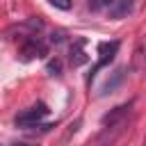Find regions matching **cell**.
I'll return each instance as SVG.
<instances>
[{
	"label": "cell",
	"mask_w": 146,
	"mask_h": 146,
	"mask_svg": "<svg viewBox=\"0 0 146 146\" xmlns=\"http://www.w3.org/2000/svg\"><path fill=\"white\" fill-rule=\"evenodd\" d=\"M46 114H48V107H46L43 103H36L34 107H30V110H25L23 114H18V116L14 119V123H16L18 128H32V125H36Z\"/></svg>",
	"instance_id": "cell-1"
},
{
	"label": "cell",
	"mask_w": 146,
	"mask_h": 146,
	"mask_svg": "<svg viewBox=\"0 0 146 146\" xmlns=\"http://www.w3.org/2000/svg\"><path fill=\"white\" fill-rule=\"evenodd\" d=\"M116 50H119V41H112V43H100L98 46V52H100V59L96 62V66H94V71H91V75H89V80L94 78V73L98 71V68H103V66H107L112 59H114V55H116Z\"/></svg>",
	"instance_id": "cell-2"
},
{
	"label": "cell",
	"mask_w": 146,
	"mask_h": 146,
	"mask_svg": "<svg viewBox=\"0 0 146 146\" xmlns=\"http://www.w3.org/2000/svg\"><path fill=\"white\" fill-rule=\"evenodd\" d=\"M21 55H23V59H34V57H46V46L36 39V36H30L25 43H23V48H21Z\"/></svg>",
	"instance_id": "cell-3"
},
{
	"label": "cell",
	"mask_w": 146,
	"mask_h": 146,
	"mask_svg": "<svg viewBox=\"0 0 146 146\" xmlns=\"http://www.w3.org/2000/svg\"><path fill=\"white\" fill-rule=\"evenodd\" d=\"M128 110H130V103L114 107V112H110V114H105V116H103V125H116V123L128 114Z\"/></svg>",
	"instance_id": "cell-4"
},
{
	"label": "cell",
	"mask_w": 146,
	"mask_h": 146,
	"mask_svg": "<svg viewBox=\"0 0 146 146\" xmlns=\"http://www.w3.org/2000/svg\"><path fill=\"white\" fill-rule=\"evenodd\" d=\"M123 78H125V68H119L116 73H114V78L112 80H107L103 87H100V96H107V94H112L121 82H123Z\"/></svg>",
	"instance_id": "cell-5"
},
{
	"label": "cell",
	"mask_w": 146,
	"mask_h": 146,
	"mask_svg": "<svg viewBox=\"0 0 146 146\" xmlns=\"http://www.w3.org/2000/svg\"><path fill=\"white\" fill-rule=\"evenodd\" d=\"M82 43H84V41H78V46H75V48H71V64H73V66H80V64H84V62H87V55L80 50V46H82Z\"/></svg>",
	"instance_id": "cell-6"
},
{
	"label": "cell",
	"mask_w": 146,
	"mask_h": 146,
	"mask_svg": "<svg viewBox=\"0 0 146 146\" xmlns=\"http://www.w3.org/2000/svg\"><path fill=\"white\" fill-rule=\"evenodd\" d=\"M46 71H48L50 75H59V73H62V62H59V59H50V62L46 64Z\"/></svg>",
	"instance_id": "cell-7"
},
{
	"label": "cell",
	"mask_w": 146,
	"mask_h": 146,
	"mask_svg": "<svg viewBox=\"0 0 146 146\" xmlns=\"http://www.w3.org/2000/svg\"><path fill=\"white\" fill-rule=\"evenodd\" d=\"M27 27H30V30H34V32H39V30L43 27V21H41V18H34V16H32V18H27Z\"/></svg>",
	"instance_id": "cell-8"
},
{
	"label": "cell",
	"mask_w": 146,
	"mask_h": 146,
	"mask_svg": "<svg viewBox=\"0 0 146 146\" xmlns=\"http://www.w3.org/2000/svg\"><path fill=\"white\" fill-rule=\"evenodd\" d=\"M48 2H50L52 7H57V9H64V11H66V9H71V5H73L71 0H48Z\"/></svg>",
	"instance_id": "cell-9"
},
{
	"label": "cell",
	"mask_w": 146,
	"mask_h": 146,
	"mask_svg": "<svg viewBox=\"0 0 146 146\" xmlns=\"http://www.w3.org/2000/svg\"><path fill=\"white\" fill-rule=\"evenodd\" d=\"M48 41H50V43H62V41H64V32H52Z\"/></svg>",
	"instance_id": "cell-10"
},
{
	"label": "cell",
	"mask_w": 146,
	"mask_h": 146,
	"mask_svg": "<svg viewBox=\"0 0 146 146\" xmlns=\"http://www.w3.org/2000/svg\"><path fill=\"white\" fill-rule=\"evenodd\" d=\"M103 2H105V5H110V2H114V0H103Z\"/></svg>",
	"instance_id": "cell-11"
},
{
	"label": "cell",
	"mask_w": 146,
	"mask_h": 146,
	"mask_svg": "<svg viewBox=\"0 0 146 146\" xmlns=\"http://www.w3.org/2000/svg\"><path fill=\"white\" fill-rule=\"evenodd\" d=\"M16 146H25V144H16Z\"/></svg>",
	"instance_id": "cell-12"
}]
</instances>
